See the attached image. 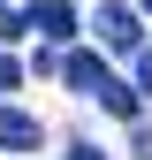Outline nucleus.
I'll return each instance as SVG.
<instances>
[{"label":"nucleus","instance_id":"obj_4","mask_svg":"<svg viewBox=\"0 0 152 160\" xmlns=\"http://www.w3.org/2000/svg\"><path fill=\"white\" fill-rule=\"evenodd\" d=\"M91 99H99L107 114H122V122H129V114H137V92H129V84H122V76H114V69L99 76V92H91Z\"/></svg>","mask_w":152,"mask_h":160},{"label":"nucleus","instance_id":"obj_2","mask_svg":"<svg viewBox=\"0 0 152 160\" xmlns=\"http://www.w3.org/2000/svg\"><path fill=\"white\" fill-rule=\"evenodd\" d=\"M0 152H38V122L23 107H0Z\"/></svg>","mask_w":152,"mask_h":160},{"label":"nucleus","instance_id":"obj_3","mask_svg":"<svg viewBox=\"0 0 152 160\" xmlns=\"http://www.w3.org/2000/svg\"><path fill=\"white\" fill-rule=\"evenodd\" d=\"M91 23H99V38H107V46H137V8H99Z\"/></svg>","mask_w":152,"mask_h":160},{"label":"nucleus","instance_id":"obj_9","mask_svg":"<svg viewBox=\"0 0 152 160\" xmlns=\"http://www.w3.org/2000/svg\"><path fill=\"white\" fill-rule=\"evenodd\" d=\"M69 160H107V152H91V145H76V152H69Z\"/></svg>","mask_w":152,"mask_h":160},{"label":"nucleus","instance_id":"obj_5","mask_svg":"<svg viewBox=\"0 0 152 160\" xmlns=\"http://www.w3.org/2000/svg\"><path fill=\"white\" fill-rule=\"evenodd\" d=\"M61 76H69L76 92H99V76H107V61H99V53H69V61H61Z\"/></svg>","mask_w":152,"mask_h":160},{"label":"nucleus","instance_id":"obj_6","mask_svg":"<svg viewBox=\"0 0 152 160\" xmlns=\"http://www.w3.org/2000/svg\"><path fill=\"white\" fill-rule=\"evenodd\" d=\"M15 84H23V69H15L8 53H0V92H15Z\"/></svg>","mask_w":152,"mask_h":160},{"label":"nucleus","instance_id":"obj_7","mask_svg":"<svg viewBox=\"0 0 152 160\" xmlns=\"http://www.w3.org/2000/svg\"><path fill=\"white\" fill-rule=\"evenodd\" d=\"M31 23H23V15H8V8H0V38H23Z\"/></svg>","mask_w":152,"mask_h":160},{"label":"nucleus","instance_id":"obj_10","mask_svg":"<svg viewBox=\"0 0 152 160\" xmlns=\"http://www.w3.org/2000/svg\"><path fill=\"white\" fill-rule=\"evenodd\" d=\"M145 8H152V0H145Z\"/></svg>","mask_w":152,"mask_h":160},{"label":"nucleus","instance_id":"obj_8","mask_svg":"<svg viewBox=\"0 0 152 160\" xmlns=\"http://www.w3.org/2000/svg\"><path fill=\"white\" fill-rule=\"evenodd\" d=\"M137 92L152 99V53H145V61H137Z\"/></svg>","mask_w":152,"mask_h":160},{"label":"nucleus","instance_id":"obj_1","mask_svg":"<svg viewBox=\"0 0 152 160\" xmlns=\"http://www.w3.org/2000/svg\"><path fill=\"white\" fill-rule=\"evenodd\" d=\"M23 23H31L38 38H69V31H76V8H69V0H38Z\"/></svg>","mask_w":152,"mask_h":160}]
</instances>
